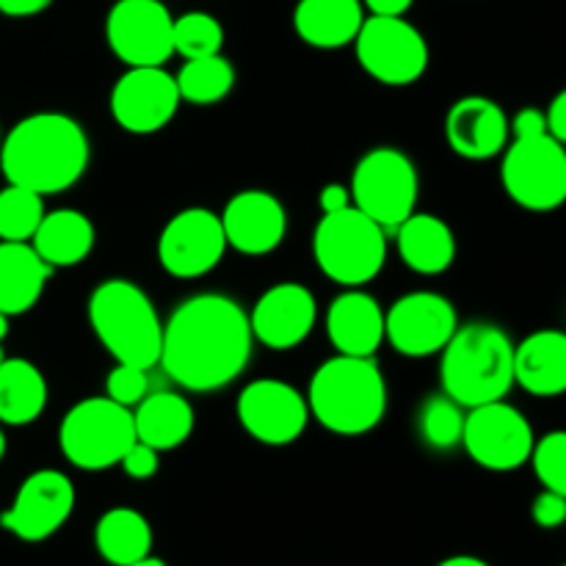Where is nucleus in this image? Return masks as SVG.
I'll return each instance as SVG.
<instances>
[{"label": "nucleus", "instance_id": "obj_28", "mask_svg": "<svg viewBox=\"0 0 566 566\" xmlns=\"http://www.w3.org/2000/svg\"><path fill=\"white\" fill-rule=\"evenodd\" d=\"M94 547L111 566H130L153 556V525L136 509H108L94 528Z\"/></svg>", "mask_w": 566, "mask_h": 566}, {"label": "nucleus", "instance_id": "obj_43", "mask_svg": "<svg viewBox=\"0 0 566 566\" xmlns=\"http://www.w3.org/2000/svg\"><path fill=\"white\" fill-rule=\"evenodd\" d=\"M6 337H9V315L0 313V346H3Z\"/></svg>", "mask_w": 566, "mask_h": 566}, {"label": "nucleus", "instance_id": "obj_35", "mask_svg": "<svg viewBox=\"0 0 566 566\" xmlns=\"http://www.w3.org/2000/svg\"><path fill=\"white\" fill-rule=\"evenodd\" d=\"M147 390H149L147 370L136 368V365L116 363L114 370L108 374V379H105V396L127 409H133L136 403H142L144 398H147Z\"/></svg>", "mask_w": 566, "mask_h": 566}, {"label": "nucleus", "instance_id": "obj_26", "mask_svg": "<svg viewBox=\"0 0 566 566\" xmlns=\"http://www.w3.org/2000/svg\"><path fill=\"white\" fill-rule=\"evenodd\" d=\"M31 247L50 269H72L94 249V224L86 213L72 208L50 210L31 238Z\"/></svg>", "mask_w": 566, "mask_h": 566}, {"label": "nucleus", "instance_id": "obj_37", "mask_svg": "<svg viewBox=\"0 0 566 566\" xmlns=\"http://www.w3.org/2000/svg\"><path fill=\"white\" fill-rule=\"evenodd\" d=\"M531 517H534V523L545 531L562 528V525H566V497L558 495V492L542 490L539 495L534 497Z\"/></svg>", "mask_w": 566, "mask_h": 566}, {"label": "nucleus", "instance_id": "obj_9", "mask_svg": "<svg viewBox=\"0 0 566 566\" xmlns=\"http://www.w3.org/2000/svg\"><path fill=\"white\" fill-rule=\"evenodd\" d=\"M348 191L354 208L392 232L415 213L420 191L418 166L401 149L376 147L354 166Z\"/></svg>", "mask_w": 566, "mask_h": 566}, {"label": "nucleus", "instance_id": "obj_16", "mask_svg": "<svg viewBox=\"0 0 566 566\" xmlns=\"http://www.w3.org/2000/svg\"><path fill=\"white\" fill-rule=\"evenodd\" d=\"M180 103L175 75L164 66H127L111 88V116L122 130L136 136L164 130L175 119Z\"/></svg>", "mask_w": 566, "mask_h": 566}, {"label": "nucleus", "instance_id": "obj_40", "mask_svg": "<svg viewBox=\"0 0 566 566\" xmlns=\"http://www.w3.org/2000/svg\"><path fill=\"white\" fill-rule=\"evenodd\" d=\"M50 3H53V0H0V14L22 20V17L42 14Z\"/></svg>", "mask_w": 566, "mask_h": 566}, {"label": "nucleus", "instance_id": "obj_42", "mask_svg": "<svg viewBox=\"0 0 566 566\" xmlns=\"http://www.w3.org/2000/svg\"><path fill=\"white\" fill-rule=\"evenodd\" d=\"M437 566H492V564H486L484 558H479V556H451Z\"/></svg>", "mask_w": 566, "mask_h": 566}, {"label": "nucleus", "instance_id": "obj_14", "mask_svg": "<svg viewBox=\"0 0 566 566\" xmlns=\"http://www.w3.org/2000/svg\"><path fill=\"white\" fill-rule=\"evenodd\" d=\"M457 329L459 318L453 304L431 291L407 293L385 313V340L412 359L440 354Z\"/></svg>", "mask_w": 566, "mask_h": 566}, {"label": "nucleus", "instance_id": "obj_3", "mask_svg": "<svg viewBox=\"0 0 566 566\" xmlns=\"http://www.w3.org/2000/svg\"><path fill=\"white\" fill-rule=\"evenodd\" d=\"M307 407L310 418L332 434H368L387 412V381L374 357L337 354L310 379Z\"/></svg>", "mask_w": 566, "mask_h": 566}, {"label": "nucleus", "instance_id": "obj_13", "mask_svg": "<svg viewBox=\"0 0 566 566\" xmlns=\"http://www.w3.org/2000/svg\"><path fill=\"white\" fill-rule=\"evenodd\" d=\"M224 227L219 213L208 208H186L171 216L158 238V260L166 274L177 280H197L210 274L227 252Z\"/></svg>", "mask_w": 566, "mask_h": 566}, {"label": "nucleus", "instance_id": "obj_2", "mask_svg": "<svg viewBox=\"0 0 566 566\" xmlns=\"http://www.w3.org/2000/svg\"><path fill=\"white\" fill-rule=\"evenodd\" d=\"M88 136L81 122L59 111H42L17 122L0 142L6 182L42 197L75 186L88 166Z\"/></svg>", "mask_w": 566, "mask_h": 566}, {"label": "nucleus", "instance_id": "obj_15", "mask_svg": "<svg viewBox=\"0 0 566 566\" xmlns=\"http://www.w3.org/2000/svg\"><path fill=\"white\" fill-rule=\"evenodd\" d=\"M235 412L243 431L271 448L296 442L310 423L307 398L280 379H258L243 387Z\"/></svg>", "mask_w": 566, "mask_h": 566}, {"label": "nucleus", "instance_id": "obj_6", "mask_svg": "<svg viewBox=\"0 0 566 566\" xmlns=\"http://www.w3.org/2000/svg\"><path fill=\"white\" fill-rule=\"evenodd\" d=\"M321 274L343 287H363L376 280L387 260V230L354 205L321 216L313 235Z\"/></svg>", "mask_w": 566, "mask_h": 566}, {"label": "nucleus", "instance_id": "obj_7", "mask_svg": "<svg viewBox=\"0 0 566 566\" xmlns=\"http://www.w3.org/2000/svg\"><path fill=\"white\" fill-rule=\"evenodd\" d=\"M501 180L512 202L551 213L566 202V147L547 127L520 133L503 149Z\"/></svg>", "mask_w": 566, "mask_h": 566}, {"label": "nucleus", "instance_id": "obj_41", "mask_svg": "<svg viewBox=\"0 0 566 566\" xmlns=\"http://www.w3.org/2000/svg\"><path fill=\"white\" fill-rule=\"evenodd\" d=\"M415 0H363L365 11L374 17H403L412 9Z\"/></svg>", "mask_w": 566, "mask_h": 566}, {"label": "nucleus", "instance_id": "obj_38", "mask_svg": "<svg viewBox=\"0 0 566 566\" xmlns=\"http://www.w3.org/2000/svg\"><path fill=\"white\" fill-rule=\"evenodd\" d=\"M348 205H352V191H348V186H343V182H329V186L321 188L318 193L321 216L337 213V210L348 208Z\"/></svg>", "mask_w": 566, "mask_h": 566}, {"label": "nucleus", "instance_id": "obj_46", "mask_svg": "<svg viewBox=\"0 0 566 566\" xmlns=\"http://www.w3.org/2000/svg\"><path fill=\"white\" fill-rule=\"evenodd\" d=\"M0 363H3V346H0Z\"/></svg>", "mask_w": 566, "mask_h": 566}, {"label": "nucleus", "instance_id": "obj_22", "mask_svg": "<svg viewBox=\"0 0 566 566\" xmlns=\"http://www.w3.org/2000/svg\"><path fill=\"white\" fill-rule=\"evenodd\" d=\"M514 385L536 398L566 392V332L539 329L514 346Z\"/></svg>", "mask_w": 566, "mask_h": 566}, {"label": "nucleus", "instance_id": "obj_36", "mask_svg": "<svg viewBox=\"0 0 566 566\" xmlns=\"http://www.w3.org/2000/svg\"><path fill=\"white\" fill-rule=\"evenodd\" d=\"M119 468L125 470V473L130 475L133 481H149L155 473H158V468H160L158 451H155V448H149L147 442L136 440L125 451V457H122Z\"/></svg>", "mask_w": 566, "mask_h": 566}, {"label": "nucleus", "instance_id": "obj_24", "mask_svg": "<svg viewBox=\"0 0 566 566\" xmlns=\"http://www.w3.org/2000/svg\"><path fill=\"white\" fill-rule=\"evenodd\" d=\"M365 22L363 0H298L293 28L310 48L340 50L354 44Z\"/></svg>", "mask_w": 566, "mask_h": 566}, {"label": "nucleus", "instance_id": "obj_47", "mask_svg": "<svg viewBox=\"0 0 566 566\" xmlns=\"http://www.w3.org/2000/svg\"><path fill=\"white\" fill-rule=\"evenodd\" d=\"M0 142H3V130H0Z\"/></svg>", "mask_w": 566, "mask_h": 566}, {"label": "nucleus", "instance_id": "obj_30", "mask_svg": "<svg viewBox=\"0 0 566 566\" xmlns=\"http://www.w3.org/2000/svg\"><path fill=\"white\" fill-rule=\"evenodd\" d=\"M180 99L193 105H216L235 86V66L221 53L191 59L175 75Z\"/></svg>", "mask_w": 566, "mask_h": 566}, {"label": "nucleus", "instance_id": "obj_21", "mask_svg": "<svg viewBox=\"0 0 566 566\" xmlns=\"http://www.w3.org/2000/svg\"><path fill=\"white\" fill-rule=\"evenodd\" d=\"M326 335L337 354L374 357L385 343V310L370 293L348 287L329 304Z\"/></svg>", "mask_w": 566, "mask_h": 566}, {"label": "nucleus", "instance_id": "obj_11", "mask_svg": "<svg viewBox=\"0 0 566 566\" xmlns=\"http://www.w3.org/2000/svg\"><path fill=\"white\" fill-rule=\"evenodd\" d=\"M536 434L517 407L503 401L481 403L464 415L462 448L479 468L512 473L531 462Z\"/></svg>", "mask_w": 566, "mask_h": 566}, {"label": "nucleus", "instance_id": "obj_25", "mask_svg": "<svg viewBox=\"0 0 566 566\" xmlns=\"http://www.w3.org/2000/svg\"><path fill=\"white\" fill-rule=\"evenodd\" d=\"M50 269L31 241H0V313L22 315L42 298Z\"/></svg>", "mask_w": 566, "mask_h": 566}, {"label": "nucleus", "instance_id": "obj_17", "mask_svg": "<svg viewBox=\"0 0 566 566\" xmlns=\"http://www.w3.org/2000/svg\"><path fill=\"white\" fill-rule=\"evenodd\" d=\"M75 509V484L59 470H36L0 514V528L20 542H44L66 525Z\"/></svg>", "mask_w": 566, "mask_h": 566}, {"label": "nucleus", "instance_id": "obj_18", "mask_svg": "<svg viewBox=\"0 0 566 566\" xmlns=\"http://www.w3.org/2000/svg\"><path fill=\"white\" fill-rule=\"evenodd\" d=\"M318 321L315 296L298 282L271 285L249 313L254 340L271 352H291L310 337Z\"/></svg>", "mask_w": 566, "mask_h": 566}, {"label": "nucleus", "instance_id": "obj_48", "mask_svg": "<svg viewBox=\"0 0 566 566\" xmlns=\"http://www.w3.org/2000/svg\"><path fill=\"white\" fill-rule=\"evenodd\" d=\"M562 566H566V564H562Z\"/></svg>", "mask_w": 566, "mask_h": 566}, {"label": "nucleus", "instance_id": "obj_44", "mask_svg": "<svg viewBox=\"0 0 566 566\" xmlns=\"http://www.w3.org/2000/svg\"><path fill=\"white\" fill-rule=\"evenodd\" d=\"M130 566H169L166 562H160V558H153V556H147V558H142V562H136V564H130Z\"/></svg>", "mask_w": 566, "mask_h": 566}, {"label": "nucleus", "instance_id": "obj_5", "mask_svg": "<svg viewBox=\"0 0 566 566\" xmlns=\"http://www.w3.org/2000/svg\"><path fill=\"white\" fill-rule=\"evenodd\" d=\"M88 324L119 365L155 368L164 348V321L153 298L130 280H105L88 298Z\"/></svg>", "mask_w": 566, "mask_h": 566}, {"label": "nucleus", "instance_id": "obj_32", "mask_svg": "<svg viewBox=\"0 0 566 566\" xmlns=\"http://www.w3.org/2000/svg\"><path fill=\"white\" fill-rule=\"evenodd\" d=\"M44 213L42 193L9 182L0 191V241H31Z\"/></svg>", "mask_w": 566, "mask_h": 566}, {"label": "nucleus", "instance_id": "obj_10", "mask_svg": "<svg viewBox=\"0 0 566 566\" xmlns=\"http://www.w3.org/2000/svg\"><path fill=\"white\" fill-rule=\"evenodd\" d=\"M357 61L385 86H409L429 66V44L407 17H365L354 39Z\"/></svg>", "mask_w": 566, "mask_h": 566}, {"label": "nucleus", "instance_id": "obj_4", "mask_svg": "<svg viewBox=\"0 0 566 566\" xmlns=\"http://www.w3.org/2000/svg\"><path fill=\"white\" fill-rule=\"evenodd\" d=\"M442 392L459 407L503 401L514 387V343L490 321H473L453 332L442 348Z\"/></svg>", "mask_w": 566, "mask_h": 566}, {"label": "nucleus", "instance_id": "obj_27", "mask_svg": "<svg viewBox=\"0 0 566 566\" xmlns=\"http://www.w3.org/2000/svg\"><path fill=\"white\" fill-rule=\"evenodd\" d=\"M133 426H136V440L147 442L158 453L175 451L191 437L193 407L180 392H147V398L133 409Z\"/></svg>", "mask_w": 566, "mask_h": 566}, {"label": "nucleus", "instance_id": "obj_29", "mask_svg": "<svg viewBox=\"0 0 566 566\" xmlns=\"http://www.w3.org/2000/svg\"><path fill=\"white\" fill-rule=\"evenodd\" d=\"M48 407V381L28 359L0 363V423L28 426Z\"/></svg>", "mask_w": 566, "mask_h": 566}, {"label": "nucleus", "instance_id": "obj_45", "mask_svg": "<svg viewBox=\"0 0 566 566\" xmlns=\"http://www.w3.org/2000/svg\"><path fill=\"white\" fill-rule=\"evenodd\" d=\"M3 457H6V434L3 429H0V462H3Z\"/></svg>", "mask_w": 566, "mask_h": 566}, {"label": "nucleus", "instance_id": "obj_31", "mask_svg": "<svg viewBox=\"0 0 566 566\" xmlns=\"http://www.w3.org/2000/svg\"><path fill=\"white\" fill-rule=\"evenodd\" d=\"M464 407H459L451 396L426 398L418 412V434L431 451H451L462 446L464 431Z\"/></svg>", "mask_w": 566, "mask_h": 566}, {"label": "nucleus", "instance_id": "obj_39", "mask_svg": "<svg viewBox=\"0 0 566 566\" xmlns=\"http://www.w3.org/2000/svg\"><path fill=\"white\" fill-rule=\"evenodd\" d=\"M545 119L551 136H556L566 147V88H562V92L551 99V105H547L545 111Z\"/></svg>", "mask_w": 566, "mask_h": 566}, {"label": "nucleus", "instance_id": "obj_33", "mask_svg": "<svg viewBox=\"0 0 566 566\" xmlns=\"http://www.w3.org/2000/svg\"><path fill=\"white\" fill-rule=\"evenodd\" d=\"M171 39H175V53L186 61L205 59V55L221 53L224 28L208 11H186V14L175 17Z\"/></svg>", "mask_w": 566, "mask_h": 566}, {"label": "nucleus", "instance_id": "obj_19", "mask_svg": "<svg viewBox=\"0 0 566 566\" xmlns=\"http://www.w3.org/2000/svg\"><path fill=\"white\" fill-rule=\"evenodd\" d=\"M221 227H224L227 247L235 252L260 258L271 254L287 232V213L285 205L269 191H241L224 205L219 213Z\"/></svg>", "mask_w": 566, "mask_h": 566}, {"label": "nucleus", "instance_id": "obj_12", "mask_svg": "<svg viewBox=\"0 0 566 566\" xmlns=\"http://www.w3.org/2000/svg\"><path fill=\"white\" fill-rule=\"evenodd\" d=\"M175 17L160 0H116L105 17V42L127 66H164L175 55Z\"/></svg>", "mask_w": 566, "mask_h": 566}, {"label": "nucleus", "instance_id": "obj_8", "mask_svg": "<svg viewBox=\"0 0 566 566\" xmlns=\"http://www.w3.org/2000/svg\"><path fill=\"white\" fill-rule=\"evenodd\" d=\"M133 442H136L133 409L111 401L108 396L77 401L64 415L59 429V448L66 462L88 473L119 464Z\"/></svg>", "mask_w": 566, "mask_h": 566}, {"label": "nucleus", "instance_id": "obj_1", "mask_svg": "<svg viewBox=\"0 0 566 566\" xmlns=\"http://www.w3.org/2000/svg\"><path fill=\"white\" fill-rule=\"evenodd\" d=\"M252 346L249 313L235 298L197 293L164 324L158 365L182 390L213 392L247 370Z\"/></svg>", "mask_w": 566, "mask_h": 566}, {"label": "nucleus", "instance_id": "obj_20", "mask_svg": "<svg viewBox=\"0 0 566 566\" xmlns=\"http://www.w3.org/2000/svg\"><path fill=\"white\" fill-rule=\"evenodd\" d=\"M446 138L459 158L490 160L503 155L512 142V125L495 99L473 94L451 105L446 116Z\"/></svg>", "mask_w": 566, "mask_h": 566}, {"label": "nucleus", "instance_id": "obj_34", "mask_svg": "<svg viewBox=\"0 0 566 566\" xmlns=\"http://www.w3.org/2000/svg\"><path fill=\"white\" fill-rule=\"evenodd\" d=\"M531 464L539 479L542 490L558 492L566 497V431H547L534 442Z\"/></svg>", "mask_w": 566, "mask_h": 566}, {"label": "nucleus", "instance_id": "obj_23", "mask_svg": "<svg viewBox=\"0 0 566 566\" xmlns=\"http://www.w3.org/2000/svg\"><path fill=\"white\" fill-rule=\"evenodd\" d=\"M396 247L403 265L415 274L437 276L448 271L457 260V235L434 213H412L396 227Z\"/></svg>", "mask_w": 566, "mask_h": 566}]
</instances>
